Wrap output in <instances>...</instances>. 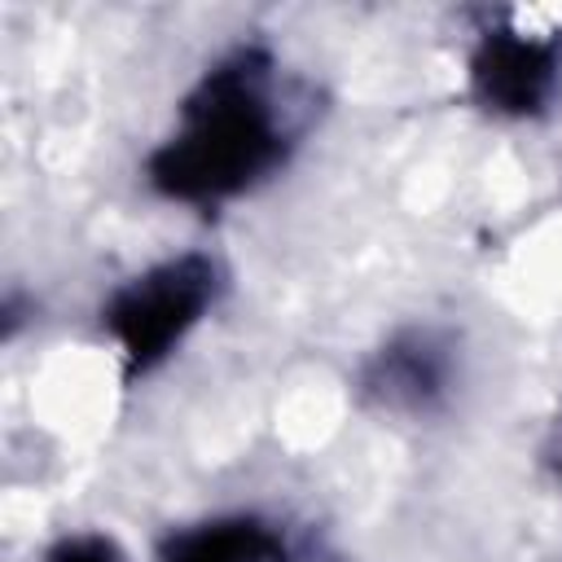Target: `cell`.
Returning a JSON list of instances; mask_svg holds the SVG:
<instances>
[{
    "mask_svg": "<svg viewBox=\"0 0 562 562\" xmlns=\"http://www.w3.org/2000/svg\"><path fill=\"white\" fill-rule=\"evenodd\" d=\"M281 536L255 518H215L189 531H176L162 549V562H277Z\"/></svg>",
    "mask_w": 562,
    "mask_h": 562,
    "instance_id": "5b68a950",
    "label": "cell"
},
{
    "mask_svg": "<svg viewBox=\"0 0 562 562\" xmlns=\"http://www.w3.org/2000/svg\"><path fill=\"white\" fill-rule=\"evenodd\" d=\"M448 382V356L430 334L395 338L369 369L364 386L382 400V408L395 413H422L443 395Z\"/></svg>",
    "mask_w": 562,
    "mask_h": 562,
    "instance_id": "277c9868",
    "label": "cell"
},
{
    "mask_svg": "<svg viewBox=\"0 0 562 562\" xmlns=\"http://www.w3.org/2000/svg\"><path fill=\"white\" fill-rule=\"evenodd\" d=\"M44 562H119V549L105 536H66L48 549Z\"/></svg>",
    "mask_w": 562,
    "mask_h": 562,
    "instance_id": "8992f818",
    "label": "cell"
},
{
    "mask_svg": "<svg viewBox=\"0 0 562 562\" xmlns=\"http://www.w3.org/2000/svg\"><path fill=\"white\" fill-rule=\"evenodd\" d=\"M285 114L272 97V61L255 48L220 61L180 105V127L149 158V180L176 202H228L281 167Z\"/></svg>",
    "mask_w": 562,
    "mask_h": 562,
    "instance_id": "6da1fadb",
    "label": "cell"
},
{
    "mask_svg": "<svg viewBox=\"0 0 562 562\" xmlns=\"http://www.w3.org/2000/svg\"><path fill=\"white\" fill-rule=\"evenodd\" d=\"M553 470H558V483H562V422H558V439H553Z\"/></svg>",
    "mask_w": 562,
    "mask_h": 562,
    "instance_id": "52a82bcc",
    "label": "cell"
},
{
    "mask_svg": "<svg viewBox=\"0 0 562 562\" xmlns=\"http://www.w3.org/2000/svg\"><path fill=\"white\" fill-rule=\"evenodd\" d=\"M215 290H220V268L206 255L162 259L149 272L119 285L101 312V325L119 342L127 373L136 378L162 364L184 342V334L206 316Z\"/></svg>",
    "mask_w": 562,
    "mask_h": 562,
    "instance_id": "7a4b0ae2",
    "label": "cell"
},
{
    "mask_svg": "<svg viewBox=\"0 0 562 562\" xmlns=\"http://www.w3.org/2000/svg\"><path fill=\"white\" fill-rule=\"evenodd\" d=\"M558 70H562V57L549 35L487 31L470 61V83L492 114L527 119L549 105L558 88Z\"/></svg>",
    "mask_w": 562,
    "mask_h": 562,
    "instance_id": "3957f363",
    "label": "cell"
}]
</instances>
